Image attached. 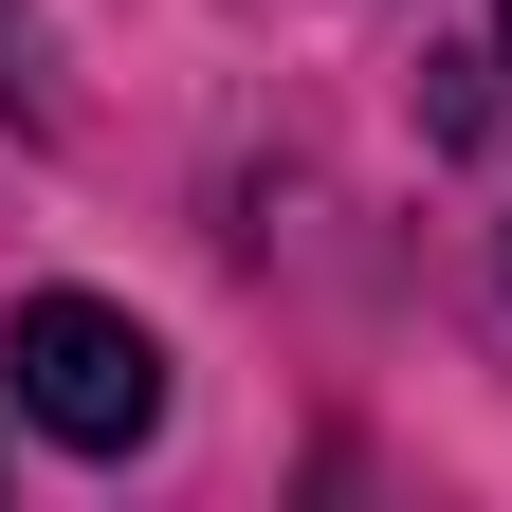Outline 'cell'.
I'll list each match as a JSON object with an SVG mask.
<instances>
[{"mask_svg": "<svg viewBox=\"0 0 512 512\" xmlns=\"http://www.w3.org/2000/svg\"><path fill=\"white\" fill-rule=\"evenodd\" d=\"M0 110H37V74H19V19H0Z\"/></svg>", "mask_w": 512, "mask_h": 512, "instance_id": "cell-2", "label": "cell"}, {"mask_svg": "<svg viewBox=\"0 0 512 512\" xmlns=\"http://www.w3.org/2000/svg\"><path fill=\"white\" fill-rule=\"evenodd\" d=\"M0 366H19V421H37V439H74V458H128V439L165 421V348L128 330L110 293H19Z\"/></svg>", "mask_w": 512, "mask_h": 512, "instance_id": "cell-1", "label": "cell"}, {"mask_svg": "<svg viewBox=\"0 0 512 512\" xmlns=\"http://www.w3.org/2000/svg\"><path fill=\"white\" fill-rule=\"evenodd\" d=\"M494 55H512V19H494Z\"/></svg>", "mask_w": 512, "mask_h": 512, "instance_id": "cell-3", "label": "cell"}]
</instances>
